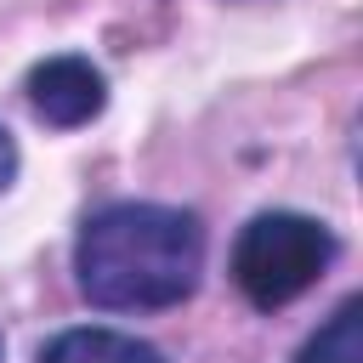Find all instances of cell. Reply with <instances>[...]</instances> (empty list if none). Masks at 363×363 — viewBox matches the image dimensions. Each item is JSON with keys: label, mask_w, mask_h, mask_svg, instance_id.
<instances>
[{"label": "cell", "mask_w": 363, "mask_h": 363, "mask_svg": "<svg viewBox=\"0 0 363 363\" xmlns=\"http://www.w3.org/2000/svg\"><path fill=\"white\" fill-rule=\"evenodd\" d=\"M0 352H6V346H0Z\"/></svg>", "instance_id": "7"}, {"label": "cell", "mask_w": 363, "mask_h": 363, "mask_svg": "<svg viewBox=\"0 0 363 363\" xmlns=\"http://www.w3.org/2000/svg\"><path fill=\"white\" fill-rule=\"evenodd\" d=\"M204 227L182 204L119 199L85 216L74 238V284L102 312H164L199 289Z\"/></svg>", "instance_id": "1"}, {"label": "cell", "mask_w": 363, "mask_h": 363, "mask_svg": "<svg viewBox=\"0 0 363 363\" xmlns=\"http://www.w3.org/2000/svg\"><path fill=\"white\" fill-rule=\"evenodd\" d=\"M295 363H363V295H346L295 352Z\"/></svg>", "instance_id": "5"}, {"label": "cell", "mask_w": 363, "mask_h": 363, "mask_svg": "<svg viewBox=\"0 0 363 363\" xmlns=\"http://www.w3.org/2000/svg\"><path fill=\"white\" fill-rule=\"evenodd\" d=\"M17 182V142H11V130L0 125V193Z\"/></svg>", "instance_id": "6"}, {"label": "cell", "mask_w": 363, "mask_h": 363, "mask_svg": "<svg viewBox=\"0 0 363 363\" xmlns=\"http://www.w3.org/2000/svg\"><path fill=\"white\" fill-rule=\"evenodd\" d=\"M28 102L51 130H79L108 108V79L91 57L62 51V57H45L28 68Z\"/></svg>", "instance_id": "3"}, {"label": "cell", "mask_w": 363, "mask_h": 363, "mask_svg": "<svg viewBox=\"0 0 363 363\" xmlns=\"http://www.w3.org/2000/svg\"><path fill=\"white\" fill-rule=\"evenodd\" d=\"M335 261V233L318 216L301 210H261L233 238V284L255 312H278L295 295H306Z\"/></svg>", "instance_id": "2"}, {"label": "cell", "mask_w": 363, "mask_h": 363, "mask_svg": "<svg viewBox=\"0 0 363 363\" xmlns=\"http://www.w3.org/2000/svg\"><path fill=\"white\" fill-rule=\"evenodd\" d=\"M40 363H164L159 346L125 335V329H102V323H79L62 329L40 346Z\"/></svg>", "instance_id": "4"}]
</instances>
